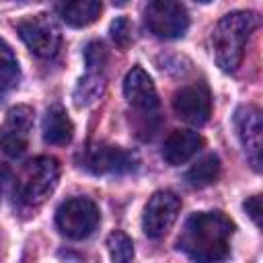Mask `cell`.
<instances>
[{
	"mask_svg": "<svg viewBox=\"0 0 263 263\" xmlns=\"http://www.w3.org/2000/svg\"><path fill=\"white\" fill-rule=\"evenodd\" d=\"M74 136V123L62 105H51L43 115V140L53 146L70 144Z\"/></svg>",
	"mask_w": 263,
	"mask_h": 263,
	"instance_id": "obj_14",
	"label": "cell"
},
{
	"mask_svg": "<svg viewBox=\"0 0 263 263\" xmlns=\"http://www.w3.org/2000/svg\"><path fill=\"white\" fill-rule=\"evenodd\" d=\"M179 212H181V199L173 191H156L148 199L142 216V228L146 236L148 238L164 236L171 230V226L177 222Z\"/></svg>",
	"mask_w": 263,
	"mask_h": 263,
	"instance_id": "obj_8",
	"label": "cell"
},
{
	"mask_svg": "<svg viewBox=\"0 0 263 263\" xmlns=\"http://www.w3.org/2000/svg\"><path fill=\"white\" fill-rule=\"evenodd\" d=\"M101 10H103V4L97 0H78V2L58 4V12L62 21H66L70 27H86L95 23Z\"/></svg>",
	"mask_w": 263,
	"mask_h": 263,
	"instance_id": "obj_15",
	"label": "cell"
},
{
	"mask_svg": "<svg viewBox=\"0 0 263 263\" xmlns=\"http://www.w3.org/2000/svg\"><path fill=\"white\" fill-rule=\"evenodd\" d=\"M203 148V138L191 129H173L162 142V158L171 166H179Z\"/></svg>",
	"mask_w": 263,
	"mask_h": 263,
	"instance_id": "obj_13",
	"label": "cell"
},
{
	"mask_svg": "<svg viewBox=\"0 0 263 263\" xmlns=\"http://www.w3.org/2000/svg\"><path fill=\"white\" fill-rule=\"evenodd\" d=\"M105 88V78L103 74H95V72H88L76 86L74 90V99H76V105L82 107V105H90L95 99H99V95L103 92Z\"/></svg>",
	"mask_w": 263,
	"mask_h": 263,
	"instance_id": "obj_18",
	"label": "cell"
},
{
	"mask_svg": "<svg viewBox=\"0 0 263 263\" xmlns=\"http://www.w3.org/2000/svg\"><path fill=\"white\" fill-rule=\"evenodd\" d=\"M33 115L29 105H16L6 113V119L0 125V150L6 156L18 158L25 154L33 129Z\"/></svg>",
	"mask_w": 263,
	"mask_h": 263,
	"instance_id": "obj_9",
	"label": "cell"
},
{
	"mask_svg": "<svg viewBox=\"0 0 263 263\" xmlns=\"http://www.w3.org/2000/svg\"><path fill=\"white\" fill-rule=\"evenodd\" d=\"M245 212L251 216V220L259 226L261 224V195H253L245 201Z\"/></svg>",
	"mask_w": 263,
	"mask_h": 263,
	"instance_id": "obj_22",
	"label": "cell"
},
{
	"mask_svg": "<svg viewBox=\"0 0 263 263\" xmlns=\"http://www.w3.org/2000/svg\"><path fill=\"white\" fill-rule=\"evenodd\" d=\"M101 222L99 208L88 197L66 199L55 212V224L60 232L72 240H82L95 232Z\"/></svg>",
	"mask_w": 263,
	"mask_h": 263,
	"instance_id": "obj_4",
	"label": "cell"
},
{
	"mask_svg": "<svg viewBox=\"0 0 263 263\" xmlns=\"http://www.w3.org/2000/svg\"><path fill=\"white\" fill-rule=\"evenodd\" d=\"M84 60L88 66V72L95 74H103V68L107 64V49L101 41H90L84 49Z\"/></svg>",
	"mask_w": 263,
	"mask_h": 263,
	"instance_id": "obj_20",
	"label": "cell"
},
{
	"mask_svg": "<svg viewBox=\"0 0 263 263\" xmlns=\"http://www.w3.org/2000/svg\"><path fill=\"white\" fill-rule=\"evenodd\" d=\"M111 37L121 49H125L132 43V25H129V21L127 18H117L111 25Z\"/></svg>",
	"mask_w": 263,
	"mask_h": 263,
	"instance_id": "obj_21",
	"label": "cell"
},
{
	"mask_svg": "<svg viewBox=\"0 0 263 263\" xmlns=\"http://www.w3.org/2000/svg\"><path fill=\"white\" fill-rule=\"evenodd\" d=\"M136 164L138 160L132 152L113 144H88L80 152V166L92 175H125Z\"/></svg>",
	"mask_w": 263,
	"mask_h": 263,
	"instance_id": "obj_7",
	"label": "cell"
},
{
	"mask_svg": "<svg viewBox=\"0 0 263 263\" xmlns=\"http://www.w3.org/2000/svg\"><path fill=\"white\" fill-rule=\"evenodd\" d=\"M173 111L179 119L191 125H203L212 113V97L203 82L181 86L173 97Z\"/></svg>",
	"mask_w": 263,
	"mask_h": 263,
	"instance_id": "obj_10",
	"label": "cell"
},
{
	"mask_svg": "<svg viewBox=\"0 0 263 263\" xmlns=\"http://www.w3.org/2000/svg\"><path fill=\"white\" fill-rule=\"evenodd\" d=\"M259 18L255 12L236 10L222 16L212 33V47L216 64L224 72H234L245 55V45L251 33L257 29Z\"/></svg>",
	"mask_w": 263,
	"mask_h": 263,
	"instance_id": "obj_2",
	"label": "cell"
},
{
	"mask_svg": "<svg viewBox=\"0 0 263 263\" xmlns=\"http://www.w3.org/2000/svg\"><path fill=\"white\" fill-rule=\"evenodd\" d=\"M234 224L222 212L191 214L177 238V249L193 263H222L230 255Z\"/></svg>",
	"mask_w": 263,
	"mask_h": 263,
	"instance_id": "obj_1",
	"label": "cell"
},
{
	"mask_svg": "<svg viewBox=\"0 0 263 263\" xmlns=\"http://www.w3.org/2000/svg\"><path fill=\"white\" fill-rule=\"evenodd\" d=\"M234 125L240 138V144L251 160L253 168H261V138H263V121L261 111L253 105H242L234 113Z\"/></svg>",
	"mask_w": 263,
	"mask_h": 263,
	"instance_id": "obj_12",
	"label": "cell"
},
{
	"mask_svg": "<svg viewBox=\"0 0 263 263\" xmlns=\"http://www.w3.org/2000/svg\"><path fill=\"white\" fill-rule=\"evenodd\" d=\"M107 249L113 263H129L134 257V242L121 230H115L107 236Z\"/></svg>",
	"mask_w": 263,
	"mask_h": 263,
	"instance_id": "obj_19",
	"label": "cell"
},
{
	"mask_svg": "<svg viewBox=\"0 0 263 263\" xmlns=\"http://www.w3.org/2000/svg\"><path fill=\"white\" fill-rule=\"evenodd\" d=\"M144 23L148 31L160 39H179L189 27V14L181 2L152 0L144 8Z\"/></svg>",
	"mask_w": 263,
	"mask_h": 263,
	"instance_id": "obj_5",
	"label": "cell"
},
{
	"mask_svg": "<svg viewBox=\"0 0 263 263\" xmlns=\"http://www.w3.org/2000/svg\"><path fill=\"white\" fill-rule=\"evenodd\" d=\"M16 31L21 39L27 43V47L39 58H53L60 49V43H62L60 27L45 12L23 18L16 25Z\"/></svg>",
	"mask_w": 263,
	"mask_h": 263,
	"instance_id": "obj_6",
	"label": "cell"
},
{
	"mask_svg": "<svg viewBox=\"0 0 263 263\" xmlns=\"http://www.w3.org/2000/svg\"><path fill=\"white\" fill-rule=\"evenodd\" d=\"M220 175V158L216 154H208L203 158H199L187 173H185V181L189 187L193 189H203L212 183H216Z\"/></svg>",
	"mask_w": 263,
	"mask_h": 263,
	"instance_id": "obj_16",
	"label": "cell"
},
{
	"mask_svg": "<svg viewBox=\"0 0 263 263\" xmlns=\"http://www.w3.org/2000/svg\"><path fill=\"white\" fill-rule=\"evenodd\" d=\"M18 78H21L18 62L12 49L4 41H0V101L8 90H12L18 84Z\"/></svg>",
	"mask_w": 263,
	"mask_h": 263,
	"instance_id": "obj_17",
	"label": "cell"
},
{
	"mask_svg": "<svg viewBox=\"0 0 263 263\" xmlns=\"http://www.w3.org/2000/svg\"><path fill=\"white\" fill-rule=\"evenodd\" d=\"M123 95H125L129 107H134L140 117H144V119L156 117V113H158V92L154 88L152 78L144 72V68L134 66L125 74Z\"/></svg>",
	"mask_w": 263,
	"mask_h": 263,
	"instance_id": "obj_11",
	"label": "cell"
},
{
	"mask_svg": "<svg viewBox=\"0 0 263 263\" xmlns=\"http://www.w3.org/2000/svg\"><path fill=\"white\" fill-rule=\"evenodd\" d=\"M60 179V164L51 156H37L21 166L12 179L14 203L23 210L39 208L55 189Z\"/></svg>",
	"mask_w": 263,
	"mask_h": 263,
	"instance_id": "obj_3",
	"label": "cell"
}]
</instances>
